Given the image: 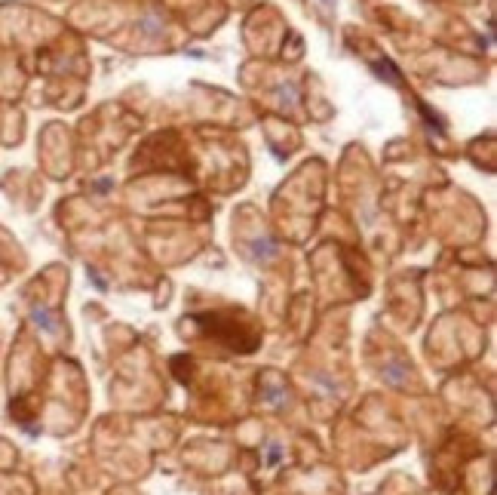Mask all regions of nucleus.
<instances>
[{"label":"nucleus","instance_id":"f257e3e1","mask_svg":"<svg viewBox=\"0 0 497 495\" xmlns=\"http://www.w3.org/2000/svg\"><path fill=\"white\" fill-rule=\"evenodd\" d=\"M252 252H255V259L267 261V259H274L277 244H274V240H270V237H261V240H255V244H252Z\"/></svg>","mask_w":497,"mask_h":495},{"label":"nucleus","instance_id":"f03ea898","mask_svg":"<svg viewBox=\"0 0 497 495\" xmlns=\"http://www.w3.org/2000/svg\"><path fill=\"white\" fill-rule=\"evenodd\" d=\"M282 99L292 102V99H295V90H292V86H286V90H282Z\"/></svg>","mask_w":497,"mask_h":495}]
</instances>
